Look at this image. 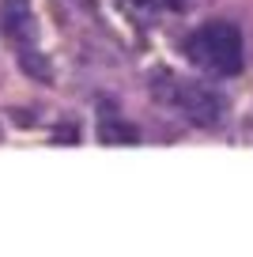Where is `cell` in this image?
<instances>
[{
    "label": "cell",
    "instance_id": "6da1fadb",
    "mask_svg": "<svg viewBox=\"0 0 253 257\" xmlns=\"http://www.w3.org/2000/svg\"><path fill=\"white\" fill-rule=\"evenodd\" d=\"M185 53L193 64L200 68H212L219 76H234L242 72V34L230 23H208L197 34H189L185 42Z\"/></svg>",
    "mask_w": 253,
    "mask_h": 257
},
{
    "label": "cell",
    "instance_id": "7a4b0ae2",
    "mask_svg": "<svg viewBox=\"0 0 253 257\" xmlns=\"http://www.w3.org/2000/svg\"><path fill=\"white\" fill-rule=\"evenodd\" d=\"M174 106L185 113V121L197 128H219L227 117V102L219 91L204 87V83H178L174 91Z\"/></svg>",
    "mask_w": 253,
    "mask_h": 257
},
{
    "label": "cell",
    "instance_id": "3957f363",
    "mask_svg": "<svg viewBox=\"0 0 253 257\" xmlns=\"http://www.w3.org/2000/svg\"><path fill=\"white\" fill-rule=\"evenodd\" d=\"M0 31L16 46H31L38 38V19H34L31 0H4L0 4Z\"/></svg>",
    "mask_w": 253,
    "mask_h": 257
},
{
    "label": "cell",
    "instance_id": "277c9868",
    "mask_svg": "<svg viewBox=\"0 0 253 257\" xmlns=\"http://www.w3.org/2000/svg\"><path fill=\"white\" fill-rule=\"evenodd\" d=\"M163 4H166V0H117L121 16H125L129 23H136V27H155Z\"/></svg>",
    "mask_w": 253,
    "mask_h": 257
},
{
    "label": "cell",
    "instance_id": "5b68a950",
    "mask_svg": "<svg viewBox=\"0 0 253 257\" xmlns=\"http://www.w3.org/2000/svg\"><path fill=\"white\" fill-rule=\"evenodd\" d=\"M98 140H102V144H136L140 133H136L133 125H125V121H117V117H106L102 125H98Z\"/></svg>",
    "mask_w": 253,
    "mask_h": 257
},
{
    "label": "cell",
    "instance_id": "8992f818",
    "mask_svg": "<svg viewBox=\"0 0 253 257\" xmlns=\"http://www.w3.org/2000/svg\"><path fill=\"white\" fill-rule=\"evenodd\" d=\"M19 68H23L31 80H38V83H49V80H53V68H49V61L38 53V49H31V46H23V53H19Z\"/></svg>",
    "mask_w": 253,
    "mask_h": 257
},
{
    "label": "cell",
    "instance_id": "52a82bcc",
    "mask_svg": "<svg viewBox=\"0 0 253 257\" xmlns=\"http://www.w3.org/2000/svg\"><path fill=\"white\" fill-rule=\"evenodd\" d=\"M197 0H166V8H174V12H189Z\"/></svg>",
    "mask_w": 253,
    "mask_h": 257
},
{
    "label": "cell",
    "instance_id": "ba28073f",
    "mask_svg": "<svg viewBox=\"0 0 253 257\" xmlns=\"http://www.w3.org/2000/svg\"><path fill=\"white\" fill-rule=\"evenodd\" d=\"M53 137H57V140H76V128H72V125L64 128V125H61V128H57V133H53Z\"/></svg>",
    "mask_w": 253,
    "mask_h": 257
}]
</instances>
